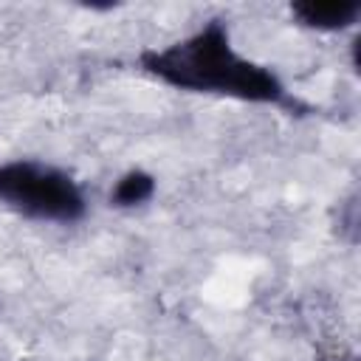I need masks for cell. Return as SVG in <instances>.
Returning <instances> with one entry per match:
<instances>
[{"instance_id": "1", "label": "cell", "mask_w": 361, "mask_h": 361, "mask_svg": "<svg viewBox=\"0 0 361 361\" xmlns=\"http://www.w3.org/2000/svg\"><path fill=\"white\" fill-rule=\"evenodd\" d=\"M133 65L141 73L183 93L279 107L290 116H307L313 110L307 102L288 90L274 68L237 51L223 17L200 23L192 34L164 48H144Z\"/></svg>"}, {"instance_id": "2", "label": "cell", "mask_w": 361, "mask_h": 361, "mask_svg": "<svg viewBox=\"0 0 361 361\" xmlns=\"http://www.w3.org/2000/svg\"><path fill=\"white\" fill-rule=\"evenodd\" d=\"M0 206L31 223L73 226L87 214V192L51 161L14 158L0 164Z\"/></svg>"}, {"instance_id": "4", "label": "cell", "mask_w": 361, "mask_h": 361, "mask_svg": "<svg viewBox=\"0 0 361 361\" xmlns=\"http://www.w3.org/2000/svg\"><path fill=\"white\" fill-rule=\"evenodd\" d=\"M155 189H158V180L152 172L135 166V169H127L124 175L116 178L113 189H110V206L116 209H135V206H144L155 197Z\"/></svg>"}, {"instance_id": "3", "label": "cell", "mask_w": 361, "mask_h": 361, "mask_svg": "<svg viewBox=\"0 0 361 361\" xmlns=\"http://www.w3.org/2000/svg\"><path fill=\"white\" fill-rule=\"evenodd\" d=\"M361 17V0H296L290 20L310 31H347Z\"/></svg>"}]
</instances>
